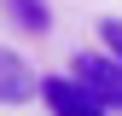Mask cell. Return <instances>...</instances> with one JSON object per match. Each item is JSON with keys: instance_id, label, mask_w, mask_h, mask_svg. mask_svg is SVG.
<instances>
[{"instance_id": "6da1fadb", "label": "cell", "mask_w": 122, "mask_h": 116, "mask_svg": "<svg viewBox=\"0 0 122 116\" xmlns=\"http://www.w3.org/2000/svg\"><path fill=\"white\" fill-rule=\"evenodd\" d=\"M70 76L81 87H93V99L105 110H122V58H111V52H76Z\"/></svg>"}, {"instance_id": "3957f363", "label": "cell", "mask_w": 122, "mask_h": 116, "mask_svg": "<svg viewBox=\"0 0 122 116\" xmlns=\"http://www.w3.org/2000/svg\"><path fill=\"white\" fill-rule=\"evenodd\" d=\"M29 87H41L35 76H29V64H23V58H12V52H0V105L29 99Z\"/></svg>"}, {"instance_id": "5b68a950", "label": "cell", "mask_w": 122, "mask_h": 116, "mask_svg": "<svg viewBox=\"0 0 122 116\" xmlns=\"http://www.w3.org/2000/svg\"><path fill=\"white\" fill-rule=\"evenodd\" d=\"M99 35H105V52L122 58V23H116V18H105V23H99Z\"/></svg>"}, {"instance_id": "277c9868", "label": "cell", "mask_w": 122, "mask_h": 116, "mask_svg": "<svg viewBox=\"0 0 122 116\" xmlns=\"http://www.w3.org/2000/svg\"><path fill=\"white\" fill-rule=\"evenodd\" d=\"M6 12H12L18 29H29V35H47V29H52V18H47L41 0H6Z\"/></svg>"}, {"instance_id": "7a4b0ae2", "label": "cell", "mask_w": 122, "mask_h": 116, "mask_svg": "<svg viewBox=\"0 0 122 116\" xmlns=\"http://www.w3.org/2000/svg\"><path fill=\"white\" fill-rule=\"evenodd\" d=\"M41 99H47L52 116H111L93 99V87H81L76 76H47V81H41Z\"/></svg>"}]
</instances>
